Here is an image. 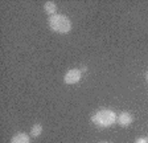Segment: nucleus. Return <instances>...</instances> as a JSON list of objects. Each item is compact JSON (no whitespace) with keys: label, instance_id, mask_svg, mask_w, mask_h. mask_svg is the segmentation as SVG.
<instances>
[{"label":"nucleus","instance_id":"obj_1","mask_svg":"<svg viewBox=\"0 0 148 143\" xmlns=\"http://www.w3.org/2000/svg\"><path fill=\"white\" fill-rule=\"evenodd\" d=\"M118 119V115L114 110L110 109H102L94 113L91 117V122L98 127H108L111 124H114Z\"/></svg>","mask_w":148,"mask_h":143},{"label":"nucleus","instance_id":"obj_2","mask_svg":"<svg viewBox=\"0 0 148 143\" xmlns=\"http://www.w3.org/2000/svg\"><path fill=\"white\" fill-rule=\"evenodd\" d=\"M48 24H49V28L53 32L60 33V34H66L71 29V23L68 19V16L58 15V13L50 16L49 20H48Z\"/></svg>","mask_w":148,"mask_h":143},{"label":"nucleus","instance_id":"obj_3","mask_svg":"<svg viewBox=\"0 0 148 143\" xmlns=\"http://www.w3.org/2000/svg\"><path fill=\"white\" fill-rule=\"evenodd\" d=\"M81 77H82V73H81L79 69H70V70H68V73L65 74L64 81H65V84L73 85V84L79 82Z\"/></svg>","mask_w":148,"mask_h":143},{"label":"nucleus","instance_id":"obj_4","mask_svg":"<svg viewBox=\"0 0 148 143\" xmlns=\"http://www.w3.org/2000/svg\"><path fill=\"white\" fill-rule=\"evenodd\" d=\"M118 123L120 124V126H130V124L132 123L134 118H132V115L130 114L128 111H123V113H120L119 115H118Z\"/></svg>","mask_w":148,"mask_h":143},{"label":"nucleus","instance_id":"obj_5","mask_svg":"<svg viewBox=\"0 0 148 143\" xmlns=\"http://www.w3.org/2000/svg\"><path fill=\"white\" fill-rule=\"evenodd\" d=\"M11 143H31V138L25 133H17L16 135L12 137Z\"/></svg>","mask_w":148,"mask_h":143},{"label":"nucleus","instance_id":"obj_6","mask_svg":"<svg viewBox=\"0 0 148 143\" xmlns=\"http://www.w3.org/2000/svg\"><path fill=\"white\" fill-rule=\"evenodd\" d=\"M44 8H45V12L50 16L56 15V12H57V6H56L53 1H46V3L44 4Z\"/></svg>","mask_w":148,"mask_h":143},{"label":"nucleus","instance_id":"obj_7","mask_svg":"<svg viewBox=\"0 0 148 143\" xmlns=\"http://www.w3.org/2000/svg\"><path fill=\"white\" fill-rule=\"evenodd\" d=\"M41 133H42V126H41L40 123H36V124H33L31 127V135L32 137H40L41 135Z\"/></svg>","mask_w":148,"mask_h":143},{"label":"nucleus","instance_id":"obj_8","mask_svg":"<svg viewBox=\"0 0 148 143\" xmlns=\"http://www.w3.org/2000/svg\"><path fill=\"white\" fill-rule=\"evenodd\" d=\"M135 143H148V140L145 139V138H138V139L135 140Z\"/></svg>","mask_w":148,"mask_h":143},{"label":"nucleus","instance_id":"obj_9","mask_svg":"<svg viewBox=\"0 0 148 143\" xmlns=\"http://www.w3.org/2000/svg\"><path fill=\"white\" fill-rule=\"evenodd\" d=\"M147 82H148V73H147Z\"/></svg>","mask_w":148,"mask_h":143},{"label":"nucleus","instance_id":"obj_10","mask_svg":"<svg viewBox=\"0 0 148 143\" xmlns=\"http://www.w3.org/2000/svg\"><path fill=\"white\" fill-rule=\"evenodd\" d=\"M101 143H108V142H101Z\"/></svg>","mask_w":148,"mask_h":143},{"label":"nucleus","instance_id":"obj_11","mask_svg":"<svg viewBox=\"0 0 148 143\" xmlns=\"http://www.w3.org/2000/svg\"><path fill=\"white\" fill-rule=\"evenodd\" d=\"M147 140H148V139H147Z\"/></svg>","mask_w":148,"mask_h":143}]
</instances>
